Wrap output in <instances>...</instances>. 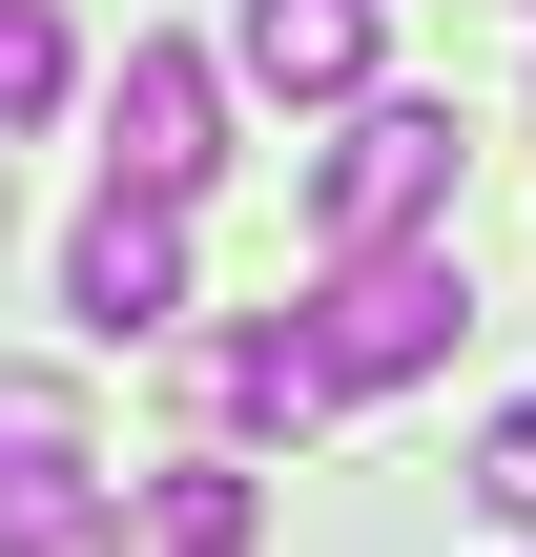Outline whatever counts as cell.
<instances>
[{"label": "cell", "instance_id": "cell-9", "mask_svg": "<svg viewBox=\"0 0 536 557\" xmlns=\"http://www.w3.org/2000/svg\"><path fill=\"white\" fill-rule=\"evenodd\" d=\"M83 103V41H62V0H0V145H41Z\"/></svg>", "mask_w": 536, "mask_h": 557}, {"label": "cell", "instance_id": "cell-1", "mask_svg": "<svg viewBox=\"0 0 536 557\" xmlns=\"http://www.w3.org/2000/svg\"><path fill=\"white\" fill-rule=\"evenodd\" d=\"M454 165H475V124H454L434 83L331 103V145H310V248H413V227H454Z\"/></svg>", "mask_w": 536, "mask_h": 557}, {"label": "cell", "instance_id": "cell-4", "mask_svg": "<svg viewBox=\"0 0 536 557\" xmlns=\"http://www.w3.org/2000/svg\"><path fill=\"white\" fill-rule=\"evenodd\" d=\"M103 124H124V145H103V186H165V207H186V186L227 165V62H207V41H124Z\"/></svg>", "mask_w": 536, "mask_h": 557}, {"label": "cell", "instance_id": "cell-7", "mask_svg": "<svg viewBox=\"0 0 536 557\" xmlns=\"http://www.w3.org/2000/svg\"><path fill=\"white\" fill-rule=\"evenodd\" d=\"M124 557H269L248 455H165V475H124Z\"/></svg>", "mask_w": 536, "mask_h": 557}, {"label": "cell", "instance_id": "cell-6", "mask_svg": "<svg viewBox=\"0 0 536 557\" xmlns=\"http://www.w3.org/2000/svg\"><path fill=\"white\" fill-rule=\"evenodd\" d=\"M0 557H124V475H103L83 434L0 455Z\"/></svg>", "mask_w": 536, "mask_h": 557}, {"label": "cell", "instance_id": "cell-8", "mask_svg": "<svg viewBox=\"0 0 536 557\" xmlns=\"http://www.w3.org/2000/svg\"><path fill=\"white\" fill-rule=\"evenodd\" d=\"M207 413H227V434H331L351 393H331L310 331H227V351H207Z\"/></svg>", "mask_w": 536, "mask_h": 557}, {"label": "cell", "instance_id": "cell-2", "mask_svg": "<svg viewBox=\"0 0 536 557\" xmlns=\"http://www.w3.org/2000/svg\"><path fill=\"white\" fill-rule=\"evenodd\" d=\"M289 331L331 351V393H413V372H454V331H475V269H454V227H413V248H331Z\"/></svg>", "mask_w": 536, "mask_h": 557}, {"label": "cell", "instance_id": "cell-10", "mask_svg": "<svg viewBox=\"0 0 536 557\" xmlns=\"http://www.w3.org/2000/svg\"><path fill=\"white\" fill-rule=\"evenodd\" d=\"M475 517H496V537H536V393L475 434Z\"/></svg>", "mask_w": 536, "mask_h": 557}, {"label": "cell", "instance_id": "cell-3", "mask_svg": "<svg viewBox=\"0 0 536 557\" xmlns=\"http://www.w3.org/2000/svg\"><path fill=\"white\" fill-rule=\"evenodd\" d=\"M62 310H83V351H165L186 331V207L165 186H103L83 248H62Z\"/></svg>", "mask_w": 536, "mask_h": 557}, {"label": "cell", "instance_id": "cell-5", "mask_svg": "<svg viewBox=\"0 0 536 557\" xmlns=\"http://www.w3.org/2000/svg\"><path fill=\"white\" fill-rule=\"evenodd\" d=\"M227 62L269 103H372V0H227Z\"/></svg>", "mask_w": 536, "mask_h": 557}, {"label": "cell", "instance_id": "cell-11", "mask_svg": "<svg viewBox=\"0 0 536 557\" xmlns=\"http://www.w3.org/2000/svg\"><path fill=\"white\" fill-rule=\"evenodd\" d=\"M41 434H83V393L62 372H0V455H41Z\"/></svg>", "mask_w": 536, "mask_h": 557}]
</instances>
